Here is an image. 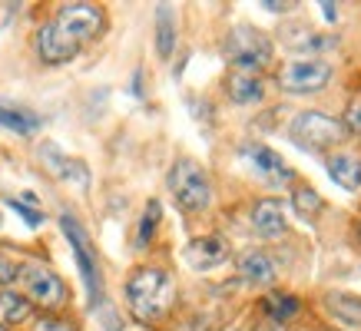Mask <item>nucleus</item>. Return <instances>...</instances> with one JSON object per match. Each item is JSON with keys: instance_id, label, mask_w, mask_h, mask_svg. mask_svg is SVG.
<instances>
[{"instance_id": "f257e3e1", "label": "nucleus", "mask_w": 361, "mask_h": 331, "mask_svg": "<svg viewBox=\"0 0 361 331\" xmlns=\"http://www.w3.org/2000/svg\"><path fill=\"white\" fill-rule=\"evenodd\" d=\"M123 295H126V308L133 311V318L156 325L173 311L176 282L159 265H140V268L130 272L126 285H123Z\"/></svg>"}, {"instance_id": "f03ea898", "label": "nucleus", "mask_w": 361, "mask_h": 331, "mask_svg": "<svg viewBox=\"0 0 361 331\" xmlns=\"http://www.w3.org/2000/svg\"><path fill=\"white\" fill-rule=\"evenodd\" d=\"M288 136H292V143H298L308 153H325V149H335L345 143L348 130H345V123L329 116V113L302 110L288 123Z\"/></svg>"}, {"instance_id": "7ed1b4c3", "label": "nucleus", "mask_w": 361, "mask_h": 331, "mask_svg": "<svg viewBox=\"0 0 361 331\" xmlns=\"http://www.w3.org/2000/svg\"><path fill=\"white\" fill-rule=\"evenodd\" d=\"M166 182H169V192H173L176 206L183 212L199 216V212L209 209V202H212V182H209L206 169L196 159H176Z\"/></svg>"}, {"instance_id": "20e7f679", "label": "nucleus", "mask_w": 361, "mask_h": 331, "mask_svg": "<svg viewBox=\"0 0 361 331\" xmlns=\"http://www.w3.org/2000/svg\"><path fill=\"white\" fill-rule=\"evenodd\" d=\"M222 54L239 73H259L262 66L272 63V40L265 37L259 27H249V23H239L232 27L226 44H222Z\"/></svg>"}, {"instance_id": "39448f33", "label": "nucleus", "mask_w": 361, "mask_h": 331, "mask_svg": "<svg viewBox=\"0 0 361 331\" xmlns=\"http://www.w3.org/2000/svg\"><path fill=\"white\" fill-rule=\"evenodd\" d=\"M56 27V33L63 37L70 50H83L87 44H93L99 33L106 30V13L97 4H63L56 17L50 20Z\"/></svg>"}, {"instance_id": "423d86ee", "label": "nucleus", "mask_w": 361, "mask_h": 331, "mask_svg": "<svg viewBox=\"0 0 361 331\" xmlns=\"http://www.w3.org/2000/svg\"><path fill=\"white\" fill-rule=\"evenodd\" d=\"M17 278L23 282V298H27L30 305H40V308H47V311L63 308L66 298H70L63 278L56 275L54 268H47L44 262H23L20 268H17Z\"/></svg>"}, {"instance_id": "0eeeda50", "label": "nucleus", "mask_w": 361, "mask_h": 331, "mask_svg": "<svg viewBox=\"0 0 361 331\" xmlns=\"http://www.w3.org/2000/svg\"><path fill=\"white\" fill-rule=\"evenodd\" d=\"M60 229H63L66 242H70V249H73L77 268H80V275H83V285H87L90 305L97 308L99 301H103V275H99V268H97V255H93V249H90L87 232H83V225H80L73 216H60Z\"/></svg>"}, {"instance_id": "6e6552de", "label": "nucleus", "mask_w": 361, "mask_h": 331, "mask_svg": "<svg viewBox=\"0 0 361 331\" xmlns=\"http://www.w3.org/2000/svg\"><path fill=\"white\" fill-rule=\"evenodd\" d=\"M331 83V63L329 60H292L282 66L279 73V87L285 93L295 96H308V93H322Z\"/></svg>"}, {"instance_id": "1a4fd4ad", "label": "nucleus", "mask_w": 361, "mask_h": 331, "mask_svg": "<svg viewBox=\"0 0 361 331\" xmlns=\"http://www.w3.org/2000/svg\"><path fill=\"white\" fill-rule=\"evenodd\" d=\"M242 156L249 159V166L259 173L262 179H269V182H292L295 179V173L288 169V163H285L282 156L275 153V149H269V146H262V143H245L242 146Z\"/></svg>"}, {"instance_id": "9d476101", "label": "nucleus", "mask_w": 361, "mask_h": 331, "mask_svg": "<svg viewBox=\"0 0 361 331\" xmlns=\"http://www.w3.org/2000/svg\"><path fill=\"white\" fill-rule=\"evenodd\" d=\"M37 156H40V163H44V169L50 173V176L63 179V182H77L80 189H87V186H90L87 166L80 163V159H70V156H66L63 149H60V146L44 143Z\"/></svg>"}, {"instance_id": "9b49d317", "label": "nucleus", "mask_w": 361, "mask_h": 331, "mask_svg": "<svg viewBox=\"0 0 361 331\" xmlns=\"http://www.w3.org/2000/svg\"><path fill=\"white\" fill-rule=\"evenodd\" d=\"M186 262L189 268H196V272H209V268H216L229 258V242L222 239V235H196L192 242L186 245Z\"/></svg>"}, {"instance_id": "f8f14e48", "label": "nucleus", "mask_w": 361, "mask_h": 331, "mask_svg": "<svg viewBox=\"0 0 361 331\" xmlns=\"http://www.w3.org/2000/svg\"><path fill=\"white\" fill-rule=\"evenodd\" d=\"M249 222H252V229H255L259 239H279V235H285V229H288L285 206L279 199H259V202L252 206Z\"/></svg>"}, {"instance_id": "ddd939ff", "label": "nucleus", "mask_w": 361, "mask_h": 331, "mask_svg": "<svg viewBox=\"0 0 361 331\" xmlns=\"http://www.w3.org/2000/svg\"><path fill=\"white\" fill-rule=\"evenodd\" d=\"M235 268H239V275L245 278V282H252V285H269V282L279 275V262H275L269 252H262V249L242 252Z\"/></svg>"}, {"instance_id": "4468645a", "label": "nucleus", "mask_w": 361, "mask_h": 331, "mask_svg": "<svg viewBox=\"0 0 361 331\" xmlns=\"http://www.w3.org/2000/svg\"><path fill=\"white\" fill-rule=\"evenodd\" d=\"M226 96L235 106H252V103H259L265 96V83L259 73H239V70H232L229 77H226Z\"/></svg>"}, {"instance_id": "2eb2a0df", "label": "nucleus", "mask_w": 361, "mask_h": 331, "mask_svg": "<svg viewBox=\"0 0 361 331\" xmlns=\"http://www.w3.org/2000/svg\"><path fill=\"white\" fill-rule=\"evenodd\" d=\"M325 173L331 176V182L348 192H358L361 189V159L358 156H348V153H331L325 159Z\"/></svg>"}, {"instance_id": "dca6fc26", "label": "nucleus", "mask_w": 361, "mask_h": 331, "mask_svg": "<svg viewBox=\"0 0 361 331\" xmlns=\"http://www.w3.org/2000/svg\"><path fill=\"white\" fill-rule=\"evenodd\" d=\"M325 308L331 311V318L345 325V328H361V298L348 295V292H329L325 295Z\"/></svg>"}, {"instance_id": "f3484780", "label": "nucleus", "mask_w": 361, "mask_h": 331, "mask_svg": "<svg viewBox=\"0 0 361 331\" xmlns=\"http://www.w3.org/2000/svg\"><path fill=\"white\" fill-rule=\"evenodd\" d=\"M176 50V11L169 4L156 7V54L169 60Z\"/></svg>"}, {"instance_id": "a211bd4d", "label": "nucleus", "mask_w": 361, "mask_h": 331, "mask_svg": "<svg viewBox=\"0 0 361 331\" xmlns=\"http://www.w3.org/2000/svg\"><path fill=\"white\" fill-rule=\"evenodd\" d=\"M30 315H33V305L23 295H17L11 288L0 292V325H4V328L23 325V321H30Z\"/></svg>"}, {"instance_id": "6ab92c4d", "label": "nucleus", "mask_w": 361, "mask_h": 331, "mask_svg": "<svg viewBox=\"0 0 361 331\" xmlns=\"http://www.w3.org/2000/svg\"><path fill=\"white\" fill-rule=\"evenodd\" d=\"M262 308H265V315H269L272 321H288V318H295L298 311H302V301H298L295 295L272 292V295L262 298Z\"/></svg>"}, {"instance_id": "aec40b11", "label": "nucleus", "mask_w": 361, "mask_h": 331, "mask_svg": "<svg viewBox=\"0 0 361 331\" xmlns=\"http://www.w3.org/2000/svg\"><path fill=\"white\" fill-rule=\"evenodd\" d=\"M0 126L20 132V136H30V132L40 130V120L33 116L30 110H13V106H0Z\"/></svg>"}, {"instance_id": "412c9836", "label": "nucleus", "mask_w": 361, "mask_h": 331, "mask_svg": "<svg viewBox=\"0 0 361 331\" xmlns=\"http://www.w3.org/2000/svg\"><path fill=\"white\" fill-rule=\"evenodd\" d=\"M159 219H163V206H159V199H149V202H146V209H142L140 229H136V245H140V249H146V245L153 242Z\"/></svg>"}, {"instance_id": "4be33fe9", "label": "nucleus", "mask_w": 361, "mask_h": 331, "mask_svg": "<svg viewBox=\"0 0 361 331\" xmlns=\"http://www.w3.org/2000/svg\"><path fill=\"white\" fill-rule=\"evenodd\" d=\"M292 206H295V212L302 219H315L318 212L325 209V199L318 196L312 186H298L292 189Z\"/></svg>"}, {"instance_id": "5701e85b", "label": "nucleus", "mask_w": 361, "mask_h": 331, "mask_svg": "<svg viewBox=\"0 0 361 331\" xmlns=\"http://www.w3.org/2000/svg\"><path fill=\"white\" fill-rule=\"evenodd\" d=\"M11 209L20 212V219L27 222V225H33V229H37V225H44V212L37 209V206H27L23 199H11Z\"/></svg>"}, {"instance_id": "b1692460", "label": "nucleus", "mask_w": 361, "mask_h": 331, "mask_svg": "<svg viewBox=\"0 0 361 331\" xmlns=\"http://www.w3.org/2000/svg\"><path fill=\"white\" fill-rule=\"evenodd\" d=\"M33 331H77V325L60 318V315H44V318L33 321Z\"/></svg>"}, {"instance_id": "393cba45", "label": "nucleus", "mask_w": 361, "mask_h": 331, "mask_svg": "<svg viewBox=\"0 0 361 331\" xmlns=\"http://www.w3.org/2000/svg\"><path fill=\"white\" fill-rule=\"evenodd\" d=\"M345 130L351 132V136H358L361 139V103H355V106H348V113H345Z\"/></svg>"}, {"instance_id": "a878e982", "label": "nucleus", "mask_w": 361, "mask_h": 331, "mask_svg": "<svg viewBox=\"0 0 361 331\" xmlns=\"http://www.w3.org/2000/svg\"><path fill=\"white\" fill-rule=\"evenodd\" d=\"M13 278H17V268L11 265V258L0 252V285H11Z\"/></svg>"}, {"instance_id": "bb28decb", "label": "nucleus", "mask_w": 361, "mask_h": 331, "mask_svg": "<svg viewBox=\"0 0 361 331\" xmlns=\"http://www.w3.org/2000/svg\"><path fill=\"white\" fill-rule=\"evenodd\" d=\"M262 7H265V11H272V13L292 11V4H279V0H262Z\"/></svg>"}, {"instance_id": "cd10ccee", "label": "nucleus", "mask_w": 361, "mask_h": 331, "mask_svg": "<svg viewBox=\"0 0 361 331\" xmlns=\"http://www.w3.org/2000/svg\"><path fill=\"white\" fill-rule=\"evenodd\" d=\"M355 239H358V242H361V222H358V225H355Z\"/></svg>"}, {"instance_id": "c85d7f7f", "label": "nucleus", "mask_w": 361, "mask_h": 331, "mask_svg": "<svg viewBox=\"0 0 361 331\" xmlns=\"http://www.w3.org/2000/svg\"><path fill=\"white\" fill-rule=\"evenodd\" d=\"M0 331H11V328H4V325H0Z\"/></svg>"}]
</instances>
